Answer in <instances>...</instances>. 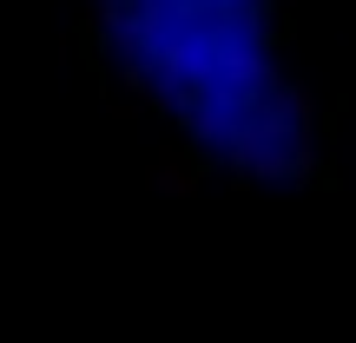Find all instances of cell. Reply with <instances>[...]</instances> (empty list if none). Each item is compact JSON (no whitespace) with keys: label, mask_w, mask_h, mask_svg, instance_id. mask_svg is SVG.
<instances>
[{"label":"cell","mask_w":356,"mask_h":343,"mask_svg":"<svg viewBox=\"0 0 356 343\" xmlns=\"http://www.w3.org/2000/svg\"><path fill=\"white\" fill-rule=\"evenodd\" d=\"M79 47L106 99L172 132L204 178L310 172L291 0H86Z\"/></svg>","instance_id":"1"}]
</instances>
